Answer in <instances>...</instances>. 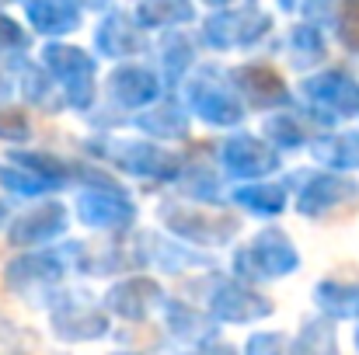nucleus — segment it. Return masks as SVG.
I'll use <instances>...</instances> for the list:
<instances>
[{"instance_id": "f257e3e1", "label": "nucleus", "mask_w": 359, "mask_h": 355, "mask_svg": "<svg viewBox=\"0 0 359 355\" xmlns=\"http://www.w3.org/2000/svg\"><path fill=\"white\" fill-rule=\"evenodd\" d=\"M185 105L192 116L217 129H234L248 112L238 88L231 84V74H224L220 67H199V70L192 67V77L185 84Z\"/></svg>"}, {"instance_id": "f03ea898", "label": "nucleus", "mask_w": 359, "mask_h": 355, "mask_svg": "<svg viewBox=\"0 0 359 355\" xmlns=\"http://www.w3.org/2000/svg\"><path fill=\"white\" fill-rule=\"evenodd\" d=\"M91 150L102 153L119 171L133 178H147V181H178L182 164H185L182 157L164 150L157 139H102Z\"/></svg>"}, {"instance_id": "7ed1b4c3", "label": "nucleus", "mask_w": 359, "mask_h": 355, "mask_svg": "<svg viewBox=\"0 0 359 355\" xmlns=\"http://www.w3.org/2000/svg\"><path fill=\"white\" fill-rule=\"evenodd\" d=\"M42 67L53 74V81L60 84L63 102L70 109L88 112L95 105V74H98L95 56H88L84 49L67 46V42H49L42 49Z\"/></svg>"}, {"instance_id": "20e7f679", "label": "nucleus", "mask_w": 359, "mask_h": 355, "mask_svg": "<svg viewBox=\"0 0 359 355\" xmlns=\"http://www.w3.org/2000/svg\"><path fill=\"white\" fill-rule=\"evenodd\" d=\"M272 32V18L255 4H231L203 21V42L213 49H251Z\"/></svg>"}, {"instance_id": "39448f33", "label": "nucleus", "mask_w": 359, "mask_h": 355, "mask_svg": "<svg viewBox=\"0 0 359 355\" xmlns=\"http://www.w3.org/2000/svg\"><path fill=\"white\" fill-rule=\"evenodd\" d=\"M300 95L311 105V116L325 125L359 116V84L346 70H321L300 84Z\"/></svg>"}, {"instance_id": "423d86ee", "label": "nucleus", "mask_w": 359, "mask_h": 355, "mask_svg": "<svg viewBox=\"0 0 359 355\" xmlns=\"http://www.w3.org/2000/svg\"><path fill=\"white\" fill-rule=\"evenodd\" d=\"M297 265H300V258H297L293 240L272 227L255 234L251 244L234 254V268L244 279H279V275H290Z\"/></svg>"}, {"instance_id": "0eeeda50", "label": "nucleus", "mask_w": 359, "mask_h": 355, "mask_svg": "<svg viewBox=\"0 0 359 355\" xmlns=\"http://www.w3.org/2000/svg\"><path fill=\"white\" fill-rule=\"evenodd\" d=\"M77 216L84 227H95V230H129L140 209L126 188L105 181V185H88L77 195Z\"/></svg>"}, {"instance_id": "6e6552de", "label": "nucleus", "mask_w": 359, "mask_h": 355, "mask_svg": "<svg viewBox=\"0 0 359 355\" xmlns=\"http://www.w3.org/2000/svg\"><path fill=\"white\" fill-rule=\"evenodd\" d=\"M164 223L171 234H178L189 244H199V247H220L227 244L231 237L238 234V220L234 216H220V213H206L199 206H185V202H168L161 209Z\"/></svg>"}, {"instance_id": "1a4fd4ad", "label": "nucleus", "mask_w": 359, "mask_h": 355, "mask_svg": "<svg viewBox=\"0 0 359 355\" xmlns=\"http://www.w3.org/2000/svg\"><path fill=\"white\" fill-rule=\"evenodd\" d=\"M220 167L241 181H262L265 174H272L279 167V150L265 136L234 132L220 146Z\"/></svg>"}, {"instance_id": "9d476101", "label": "nucleus", "mask_w": 359, "mask_h": 355, "mask_svg": "<svg viewBox=\"0 0 359 355\" xmlns=\"http://www.w3.org/2000/svg\"><path fill=\"white\" fill-rule=\"evenodd\" d=\"M231 84L238 88L241 102L255 112H269V109H290V88L286 81L265 67V63H241L231 70Z\"/></svg>"}, {"instance_id": "9b49d317", "label": "nucleus", "mask_w": 359, "mask_h": 355, "mask_svg": "<svg viewBox=\"0 0 359 355\" xmlns=\"http://www.w3.org/2000/svg\"><path fill=\"white\" fill-rule=\"evenodd\" d=\"M356 192H359L356 181H349L346 174H339V171H318V174H307L304 188L297 192V209H300V216L318 220V216H328L332 209L353 202Z\"/></svg>"}, {"instance_id": "f8f14e48", "label": "nucleus", "mask_w": 359, "mask_h": 355, "mask_svg": "<svg viewBox=\"0 0 359 355\" xmlns=\"http://www.w3.org/2000/svg\"><path fill=\"white\" fill-rule=\"evenodd\" d=\"M105 91H109L112 105H119L126 112H140L161 98V77L143 63H122L109 74Z\"/></svg>"}, {"instance_id": "ddd939ff", "label": "nucleus", "mask_w": 359, "mask_h": 355, "mask_svg": "<svg viewBox=\"0 0 359 355\" xmlns=\"http://www.w3.org/2000/svg\"><path fill=\"white\" fill-rule=\"evenodd\" d=\"M63 230H67V209H63V202L49 199V202H39L35 209L21 213L11 223L7 240H11V247H42V244L56 240Z\"/></svg>"}, {"instance_id": "4468645a", "label": "nucleus", "mask_w": 359, "mask_h": 355, "mask_svg": "<svg viewBox=\"0 0 359 355\" xmlns=\"http://www.w3.org/2000/svg\"><path fill=\"white\" fill-rule=\"evenodd\" d=\"M95 49L102 56H112V60H129V56H140L147 49V28L136 21V14H105V21L98 25L95 32Z\"/></svg>"}, {"instance_id": "2eb2a0df", "label": "nucleus", "mask_w": 359, "mask_h": 355, "mask_svg": "<svg viewBox=\"0 0 359 355\" xmlns=\"http://www.w3.org/2000/svg\"><path fill=\"white\" fill-rule=\"evenodd\" d=\"M25 14H28L32 32L60 39V35H70L81 28L84 7H81V0H25Z\"/></svg>"}, {"instance_id": "dca6fc26", "label": "nucleus", "mask_w": 359, "mask_h": 355, "mask_svg": "<svg viewBox=\"0 0 359 355\" xmlns=\"http://www.w3.org/2000/svg\"><path fill=\"white\" fill-rule=\"evenodd\" d=\"M133 125L150 139H185L192 129V116H189V105L168 98V102H154V105L140 109Z\"/></svg>"}, {"instance_id": "f3484780", "label": "nucleus", "mask_w": 359, "mask_h": 355, "mask_svg": "<svg viewBox=\"0 0 359 355\" xmlns=\"http://www.w3.org/2000/svg\"><path fill=\"white\" fill-rule=\"evenodd\" d=\"M269 310H272L269 300L244 282H224L213 293V314L224 317V321H258Z\"/></svg>"}, {"instance_id": "a211bd4d", "label": "nucleus", "mask_w": 359, "mask_h": 355, "mask_svg": "<svg viewBox=\"0 0 359 355\" xmlns=\"http://www.w3.org/2000/svg\"><path fill=\"white\" fill-rule=\"evenodd\" d=\"M60 275H63V261H60V254H53V251L21 254V258H14V261L7 265V272H4L7 286H14V289L39 286V282H56Z\"/></svg>"}, {"instance_id": "6ab92c4d", "label": "nucleus", "mask_w": 359, "mask_h": 355, "mask_svg": "<svg viewBox=\"0 0 359 355\" xmlns=\"http://www.w3.org/2000/svg\"><path fill=\"white\" fill-rule=\"evenodd\" d=\"M157 300H161V286H157L154 279H143V275L126 279V282H119V286L109 293V307H112L119 317H129V321L147 317Z\"/></svg>"}, {"instance_id": "aec40b11", "label": "nucleus", "mask_w": 359, "mask_h": 355, "mask_svg": "<svg viewBox=\"0 0 359 355\" xmlns=\"http://www.w3.org/2000/svg\"><path fill=\"white\" fill-rule=\"evenodd\" d=\"M311 153L332 171L359 167V132H328L321 139H311Z\"/></svg>"}, {"instance_id": "412c9836", "label": "nucleus", "mask_w": 359, "mask_h": 355, "mask_svg": "<svg viewBox=\"0 0 359 355\" xmlns=\"http://www.w3.org/2000/svg\"><path fill=\"white\" fill-rule=\"evenodd\" d=\"M196 18L192 0H140L136 4V21L154 32V28H182Z\"/></svg>"}, {"instance_id": "4be33fe9", "label": "nucleus", "mask_w": 359, "mask_h": 355, "mask_svg": "<svg viewBox=\"0 0 359 355\" xmlns=\"http://www.w3.org/2000/svg\"><path fill=\"white\" fill-rule=\"evenodd\" d=\"M231 199L238 202L241 209L255 213V216H279L286 209V188L283 185H272V181H251V185H241L231 192Z\"/></svg>"}, {"instance_id": "5701e85b", "label": "nucleus", "mask_w": 359, "mask_h": 355, "mask_svg": "<svg viewBox=\"0 0 359 355\" xmlns=\"http://www.w3.org/2000/svg\"><path fill=\"white\" fill-rule=\"evenodd\" d=\"M265 139H269L279 153H283V150H300V146L311 143V129H307V122L297 116V112L279 109L276 116L265 122Z\"/></svg>"}, {"instance_id": "b1692460", "label": "nucleus", "mask_w": 359, "mask_h": 355, "mask_svg": "<svg viewBox=\"0 0 359 355\" xmlns=\"http://www.w3.org/2000/svg\"><path fill=\"white\" fill-rule=\"evenodd\" d=\"M290 60L300 70L318 67L325 60V35H321V28L314 21H304V25L290 28Z\"/></svg>"}, {"instance_id": "393cba45", "label": "nucleus", "mask_w": 359, "mask_h": 355, "mask_svg": "<svg viewBox=\"0 0 359 355\" xmlns=\"http://www.w3.org/2000/svg\"><path fill=\"white\" fill-rule=\"evenodd\" d=\"M21 95H25L32 105L46 109V112H56L53 105H56V98H63L60 84L53 81V74H49L46 67H25V70H21Z\"/></svg>"}, {"instance_id": "a878e982", "label": "nucleus", "mask_w": 359, "mask_h": 355, "mask_svg": "<svg viewBox=\"0 0 359 355\" xmlns=\"http://www.w3.org/2000/svg\"><path fill=\"white\" fill-rule=\"evenodd\" d=\"M196 42L189 39V35H171L164 46H161V60H164V77L175 84V81H182L185 74H192V67H196Z\"/></svg>"}, {"instance_id": "bb28decb", "label": "nucleus", "mask_w": 359, "mask_h": 355, "mask_svg": "<svg viewBox=\"0 0 359 355\" xmlns=\"http://www.w3.org/2000/svg\"><path fill=\"white\" fill-rule=\"evenodd\" d=\"M178 188L185 192V195H192V199H199V202H217L220 195V181H217V174L210 171V167H196V164H182V174H178Z\"/></svg>"}, {"instance_id": "cd10ccee", "label": "nucleus", "mask_w": 359, "mask_h": 355, "mask_svg": "<svg viewBox=\"0 0 359 355\" xmlns=\"http://www.w3.org/2000/svg\"><path fill=\"white\" fill-rule=\"evenodd\" d=\"M0 185H4L7 192H14V195H32V199L53 192L39 174H32L28 167H21V164H14V160H11L7 167H0Z\"/></svg>"}, {"instance_id": "c85d7f7f", "label": "nucleus", "mask_w": 359, "mask_h": 355, "mask_svg": "<svg viewBox=\"0 0 359 355\" xmlns=\"http://www.w3.org/2000/svg\"><path fill=\"white\" fill-rule=\"evenodd\" d=\"M0 139L4 143H28L32 139V118L25 109L0 102Z\"/></svg>"}, {"instance_id": "c756f323", "label": "nucleus", "mask_w": 359, "mask_h": 355, "mask_svg": "<svg viewBox=\"0 0 359 355\" xmlns=\"http://www.w3.org/2000/svg\"><path fill=\"white\" fill-rule=\"evenodd\" d=\"M28 46H32V35H28L14 18H7V14L0 11V60L18 56V53H25Z\"/></svg>"}, {"instance_id": "7c9ffc66", "label": "nucleus", "mask_w": 359, "mask_h": 355, "mask_svg": "<svg viewBox=\"0 0 359 355\" xmlns=\"http://www.w3.org/2000/svg\"><path fill=\"white\" fill-rule=\"evenodd\" d=\"M335 35L346 49L359 53V0H349L339 14H335Z\"/></svg>"}, {"instance_id": "2f4dec72", "label": "nucleus", "mask_w": 359, "mask_h": 355, "mask_svg": "<svg viewBox=\"0 0 359 355\" xmlns=\"http://www.w3.org/2000/svg\"><path fill=\"white\" fill-rule=\"evenodd\" d=\"M283 352V338L279 335H258L248 342V355H276Z\"/></svg>"}, {"instance_id": "473e14b6", "label": "nucleus", "mask_w": 359, "mask_h": 355, "mask_svg": "<svg viewBox=\"0 0 359 355\" xmlns=\"http://www.w3.org/2000/svg\"><path fill=\"white\" fill-rule=\"evenodd\" d=\"M276 4H279L283 11H300V7H304L307 0H276Z\"/></svg>"}, {"instance_id": "72a5a7b5", "label": "nucleus", "mask_w": 359, "mask_h": 355, "mask_svg": "<svg viewBox=\"0 0 359 355\" xmlns=\"http://www.w3.org/2000/svg\"><path fill=\"white\" fill-rule=\"evenodd\" d=\"M7 91H11V84H7V77H4V70H0V102L7 98Z\"/></svg>"}, {"instance_id": "f704fd0d", "label": "nucleus", "mask_w": 359, "mask_h": 355, "mask_svg": "<svg viewBox=\"0 0 359 355\" xmlns=\"http://www.w3.org/2000/svg\"><path fill=\"white\" fill-rule=\"evenodd\" d=\"M109 0H81V7H105Z\"/></svg>"}, {"instance_id": "c9c22d12", "label": "nucleus", "mask_w": 359, "mask_h": 355, "mask_svg": "<svg viewBox=\"0 0 359 355\" xmlns=\"http://www.w3.org/2000/svg\"><path fill=\"white\" fill-rule=\"evenodd\" d=\"M206 4H217V7H231L234 0H206Z\"/></svg>"}, {"instance_id": "e433bc0d", "label": "nucleus", "mask_w": 359, "mask_h": 355, "mask_svg": "<svg viewBox=\"0 0 359 355\" xmlns=\"http://www.w3.org/2000/svg\"><path fill=\"white\" fill-rule=\"evenodd\" d=\"M4 216H7V206H4V202H0V223H4Z\"/></svg>"}, {"instance_id": "4c0bfd02", "label": "nucleus", "mask_w": 359, "mask_h": 355, "mask_svg": "<svg viewBox=\"0 0 359 355\" xmlns=\"http://www.w3.org/2000/svg\"><path fill=\"white\" fill-rule=\"evenodd\" d=\"M0 4H7V0H0Z\"/></svg>"}]
</instances>
